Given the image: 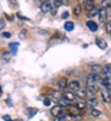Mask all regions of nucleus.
<instances>
[{"mask_svg": "<svg viewBox=\"0 0 111 121\" xmlns=\"http://www.w3.org/2000/svg\"><path fill=\"white\" fill-rule=\"evenodd\" d=\"M99 76L98 74H95V73H91L87 76L86 78V88H87V91L91 92V94H95L96 91H98V88H99Z\"/></svg>", "mask_w": 111, "mask_h": 121, "instance_id": "1", "label": "nucleus"}, {"mask_svg": "<svg viewBox=\"0 0 111 121\" xmlns=\"http://www.w3.org/2000/svg\"><path fill=\"white\" fill-rule=\"evenodd\" d=\"M103 78H102V83L105 88L111 91V65H105L103 67V71H102Z\"/></svg>", "mask_w": 111, "mask_h": 121, "instance_id": "2", "label": "nucleus"}, {"mask_svg": "<svg viewBox=\"0 0 111 121\" xmlns=\"http://www.w3.org/2000/svg\"><path fill=\"white\" fill-rule=\"evenodd\" d=\"M66 109H67V115H68V116H72V117L80 116V115L84 113V109L79 108L77 104H70V106H68Z\"/></svg>", "mask_w": 111, "mask_h": 121, "instance_id": "3", "label": "nucleus"}, {"mask_svg": "<svg viewBox=\"0 0 111 121\" xmlns=\"http://www.w3.org/2000/svg\"><path fill=\"white\" fill-rule=\"evenodd\" d=\"M50 112H51V114H53L54 116H59V115L67 114V109H66V107H63V106H61V104H58V106L53 107Z\"/></svg>", "mask_w": 111, "mask_h": 121, "instance_id": "4", "label": "nucleus"}, {"mask_svg": "<svg viewBox=\"0 0 111 121\" xmlns=\"http://www.w3.org/2000/svg\"><path fill=\"white\" fill-rule=\"evenodd\" d=\"M100 96L104 103H111V91H109L105 86H103V89L100 90Z\"/></svg>", "mask_w": 111, "mask_h": 121, "instance_id": "5", "label": "nucleus"}, {"mask_svg": "<svg viewBox=\"0 0 111 121\" xmlns=\"http://www.w3.org/2000/svg\"><path fill=\"white\" fill-rule=\"evenodd\" d=\"M67 88L69 89V91L74 92V94H77L79 90H80V83L78 80H70L67 85Z\"/></svg>", "mask_w": 111, "mask_h": 121, "instance_id": "6", "label": "nucleus"}, {"mask_svg": "<svg viewBox=\"0 0 111 121\" xmlns=\"http://www.w3.org/2000/svg\"><path fill=\"white\" fill-rule=\"evenodd\" d=\"M53 7H54V5H53L51 0H49V1H42V4H41V11H42L43 13L50 12Z\"/></svg>", "mask_w": 111, "mask_h": 121, "instance_id": "7", "label": "nucleus"}, {"mask_svg": "<svg viewBox=\"0 0 111 121\" xmlns=\"http://www.w3.org/2000/svg\"><path fill=\"white\" fill-rule=\"evenodd\" d=\"M78 4H79L81 7H84L85 10H87V11H90V10H92V9L95 7L93 1H91V0H79Z\"/></svg>", "mask_w": 111, "mask_h": 121, "instance_id": "8", "label": "nucleus"}, {"mask_svg": "<svg viewBox=\"0 0 111 121\" xmlns=\"http://www.w3.org/2000/svg\"><path fill=\"white\" fill-rule=\"evenodd\" d=\"M61 97H62V92L60 90H53L49 95V98L51 101H55V102H59L61 99Z\"/></svg>", "mask_w": 111, "mask_h": 121, "instance_id": "9", "label": "nucleus"}, {"mask_svg": "<svg viewBox=\"0 0 111 121\" xmlns=\"http://www.w3.org/2000/svg\"><path fill=\"white\" fill-rule=\"evenodd\" d=\"M98 17H99V22L100 23H105L106 22V18H107V12L105 9H99L98 11Z\"/></svg>", "mask_w": 111, "mask_h": 121, "instance_id": "10", "label": "nucleus"}, {"mask_svg": "<svg viewBox=\"0 0 111 121\" xmlns=\"http://www.w3.org/2000/svg\"><path fill=\"white\" fill-rule=\"evenodd\" d=\"M67 85H68L67 79H65V78L60 79V80H59V90H60V91H65V90L67 89Z\"/></svg>", "mask_w": 111, "mask_h": 121, "instance_id": "11", "label": "nucleus"}, {"mask_svg": "<svg viewBox=\"0 0 111 121\" xmlns=\"http://www.w3.org/2000/svg\"><path fill=\"white\" fill-rule=\"evenodd\" d=\"M86 25L88 26V29H90L91 31H93V32L98 30V24H97L96 22H93V21H87Z\"/></svg>", "mask_w": 111, "mask_h": 121, "instance_id": "12", "label": "nucleus"}, {"mask_svg": "<svg viewBox=\"0 0 111 121\" xmlns=\"http://www.w3.org/2000/svg\"><path fill=\"white\" fill-rule=\"evenodd\" d=\"M87 104H88L90 109H92V108H95V107L98 104V101H97L96 97H91V98H88V101H87Z\"/></svg>", "mask_w": 111, "mask_h": 121, "instance_id": "13", "label": "nucleus"}, {"mask_svg": "<svg viewBox=\"0 0 111 121\" xmlns=\"http://www.w3.org/2000/svg\"><path fill=\"white\" fill-rule=\"evenodd\" d=\"M91 70H92V73L99 74V73H102V71H103V66H100V65H93V66L91 67Z\"/></svg>", "mask_w": 111, "mask_h": 121, "instance_id": "14", "label": "nucleus"}, {"mask_svg": "<svg viewBox=\"0 0 111 121\" xmlns=\"http://www.w3.org/2000/svg\"><path fill=\"white\" fill-rule=\"evenodd\" d=\"M98 11H99V9H97V7L95 6L92 10L87 11V12H88V13H87V17H88V18H93L95 16H98Z\"/></svg>", "mask_w": 111, "mask_h": 121, "instance_id": "15", "label": "nucleus"}, {"mask_svg": "<svg viewBox=\"0 0 111 121\" xmlns=\"http://www.w3.org/2000/svg\"><path fill=\"white\" fill-rule=\"evenodd\" d=\"M97 46H98L100 49H106L107 43H106L104 40H102V39H97Z\"/></svg>", "mask_w": 111, "mask_h": 121, "instance_id": "16", "label": "nucleus"}, {"mask_svg": "<svg viewBox=\"0 0 111 121\" xmlns=\"http://www.w3.org/2000/svg\"><path fill=\"white\" fill-rule=\"evenodd\" d=\"M67 120H68V115H67V114L55 116V119H54V121H67Z\"/></svg>", "mask_w": 111, "mask_h": 121, "instance_id": "17", "label": "nucleus"}, {"mask_svg": "<svg viewBox=\"0 0 111 121\" xmlns=\"http://www.w3.org/2000/svg\"><path fill=\"white\" fill-rule=\"evenodd\" d=\"M65 29H66V31H72V30L74 29L73 22H66V23H65Z\"/></svg>", "mask_w": 111, "mask_h": 121, "instance_id": "18", "label": "nucleus"}, {"mask_svg": "<svg viewBox=\"0 0 111 121\" xmlns=\"http://www.w3.org/2000/svg\"><path fill=\"white\" fill-rule=\"evenodd\" d=\"M102 7L103 9H110L111 7V0H103L102 1Z\"/></svg>", "mask_w": 111, "mask_h": 121, "instance_id": "19", "label": "nucleus"}, {"mask_svg": "<svg viewBox=\"0 0 111 121\" xmlns=\"http://www.w3.org/2000/svg\"><path fill=\"white\" fill-rule=\"evenodd\" d=\"M91 115L93 116V117H98V116L100 115V112H99L98 109H96V108H92V109H91Z\"/></svg>", "mask_w": 111, "mask_h": 121, "instance_id": "20", "label": "nucleus"}, {"mask_svg": "<svg viewBox=\"0 0 111 121\" xmlns=\"http://www.w3.org/2000/svg\"><path fill=\"white\" fill-rule=\"evenodd\" d=\"M63 4V0H53V5H54V7H60L61 5Z\"/></svg>", "mask_w": 111, "mask_h": 121, "instance_id": "21", "label": "nucleus"}, {"mask_svg": "<svg viewBox=\"0 0 111 121\" xmlns=\"http://www.w3.org/2000/svg\"><path fill=\"white\" fill-rule=\"evenodd\" d=\"M73 12H74V14H75V16H79L81 13V6L80 5L75 6V7H74V10H73Z\"/></svg>", "mask_w": 111, "mask_h": 121, "instance_id": "22", "label": "nucleus"}, {"mask_svg": "<svg viewBox=\"0 0 111 121\" xmlns=\"http://www.w3.org/2000/svg\"><path fill=\"white\" fill-rule=\"evenodd\" d=\"M8 3L11 4L12 7H14V9L18 7V1H17V0H8Z\"/></svg>", "mask_w": 111, "mask_h": 121, "instance_id": "23", "label": "nucleus"}, {"mask_svg": "<svg viewBox=\"0 0 111 121\" xmlns=\"http://www.w3.org/2000/svg\"><path fill=\"white\" fill-rule=\"evenodd\" d=\"M6 26V23H5V21L4 19H0V31H1Z\"/></svg>", "mask_w": 111, "mask_h": 121, "instance_id": "24", "label": "nucleus"}, {"mask_svg": "<svg viewBox=\"0 0 111 121\" xmlns=\"http://www.w3.org/2000/svg\"><path fill=\"white\" fill-rule=\"evenodd\" d=\"M106 31H107L109 34H111V21H109L107 24H106Z\"/></svg>", "mask_w": 111, "mask_h": 121, "instance_id": "25", "label": "nucleus"}, {"mask_svg": "<svg viewBox=\"0 0 111 121\" xmlns=\"http://www.w3.org/2000/svg\"><path fill=\"white\" fill-rule=\"evenodd\" d=\"M50 102H51V99L50 98H44V101H43V103H44V106H50Z\"/></svg>", "mask_w": 111, "mask_h": 121, "instance_id": "26", "label": "nucleus"}, {"mask_svg": "<svg viewBox=\"0 0 111 121\" xmlns=\"http://www.w3.org/2000/svg\"><path fill=\"white\" fill-rule=\"evenodd\" d=\"M10 47L12 48V52H13V53H16V48L18 47V43H12V44H10Z\"/></svg>", "mask_w": 111, "mask_h": 121, "instance_id": "27", "label": "nucleus"}, {"mask_svg": "<svg viewBox=\"0 0 111 121\" xmlns=\"http://www.w3.org/2000/svg\"><path fill=\"white\" fill-rule=\"evenodd\" d=\"M3 60H4V62H7V61L10 60V55H8V54L6 53V54H5V55L3 56Z\"/></svg>", "mask_w": 111, "mask_h": 121, "instance_id": "28", "label": "nucleus"}, {"mask_svg": "<svg viewBox=\"0 0 111 121\" xmlns=\"http://www.w3.org/2000/svg\"><path fill=\"white\" fill-rule=\"evenodd\" d=\"M3 37L10 39V37H11V34H10V32H4V34H3Z\"/></svg>", "mask_w": 111, "mask_h": 121, "instance_id": "29", "label": "nucleus"}, {"mask_svg": "<svg viewBox=\"0 0 111 121\" xmlns=\"http://www.w3.org/2000/svg\"><path fill=\"white\" fill-rule=\"evenodd\" d=\"M50 12H51V14H53V16H55V14H56V12H58V9H56V7H53Z\"/></svg>", "mask_w": 111, "mask_h": 121, "instance_id": "30", "label": "nucleus"}, {"mask_svg": "<svg viewBox=\"0 0 111 121\" xmlns=\"http://www.w3.org/2000/svg\"><path fill=\"white\" fill-rule=\"evenodd\" d=\"M68 17H69V13L66 11V12H63V14H62V18L63 19H66V18H68Z\"/></svg>", "mask_w": 111, "mask_h": 121, "instance_id": "31", "label": "nucleus"}, {"mask_svg": "<svg viewBox=\"0 0 111 121\" xmlns=\"http://www.w3.org/2000/svg\"><path fill=\"white\" fill-rule=\"evenodd\" d=\"M4 119H5L6 121H12V120H11V117H10V116H7V115H5V116H4Z\"/></svg>", "mask_w": 111, "mask_h": 121, "instance_id": "32", "label": "nucleus"}, {"mask_svg": "<svg viewBox=\"0 0 111 121\" xmlns=\"http://www.w3.org/2000/svg\"><path fill=\"white\" fill-rule=\"evenodd\" d=\"M1 95H3V88L0 86V97H1Z\"/></svg>", "mask_w": 111, "mask_h": 121, "instance_id": "33", "label": "nucleus"}, {"mask_svg": "<svg viewBox=\"0 0 111 121\" xmlns=\"http://www.w3.org/2000/svg\"><path fill=\"white\" fill-rule=\"evenodd\" d=\"M41 1H49V0H41Z\"/></svg>", "mask_w": 111, "mask_h": 121, "instance_id": "34", "label": "nucleus"}, {"mask_svg": "<svg viewBox=\"0 0 111 121\" xmlns=\"http://www.w3.org/2000/svg\"><path fill=\"white\" fill-rule=\"evenodd\" d=\"M91 1H95V0H91Z\"/></svg>", "mask_w": 111, "mask_h": 121, "instance_id": "35", "label": "nucleus"}, {"mask_svg": "<svg viewBox=\"0 0 111 121\" xmlns=\"http://www.w3.org/2000/svg\"><path fill=\"white\" fill-rule=\"evenodd\" d=\"M110 35H111V34H110Z\"/></svg>", "mask_w": 111, "mask_h": 121, "instance_id": "36", "label": "nucleus"}]
</instances>
